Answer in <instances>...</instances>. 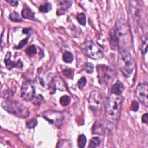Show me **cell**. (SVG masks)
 Wrapping results in <instances>:
<instances>
[{"instance_id":"f1b7e54d","label":"cell","mask_w":148,"mask_h":148,"mask_svg":"<svg viewBox=\"0 0 148 148\" xmlns=\"http://www.w3.org/2000/svg\"><path fill=\"white\" fill-rule=\"evenodd\" d=\"M23 34H28V35H30L33 33V31H31V30L30 29H27V28H25L23 29Z\"/></svg>"},{"instance_id":"484cf974","label":"cell","mask_w":148,"mask_h":148,"mask_svg":"<svg viewBox=\"0 0 148 148\" xmlns=\"http://www.w3.org/2000/svg\"><path fill=\"white\" fill-rule=\"evenodd\" d=\"M86 82H87V80L85 77L81 78L78 82V86L79 88L80 89H82L84 86H85L86 84Z\"/></svg>"},{"instance_id":"44dd1931","label":"cell","mask_w":148,"mask_h":148,"mask_svg":"<svg viewBox=\"0 0 148 148\" xmlns=\"http://www.w3.org/2000/svg\"><path fill=\"white\" fill-rule=\"evenodd\" d=\"M9 19L15 22H22V19L20 17L19 13L16 12H13L11 13L9 15Z\"/></svg>"},{"instance_id":"6da1fadb","label":"cell","mask_w":148,"mask_h":148,"mask_svg":"<svg viewBox=\"0 0 148 148\" xmlns=\"http://www.w3.org/2000/svg\"><path fill=\"white\" fill-rule=\"evenodd\" d=\"M115 30L118 39L119 49L129 51L132 43V35L128 23L123 19L118 20Z\"/></svg>"},{"instance_id":"7c38bea8","label":"cell","mask_w":148,"mask_h":148,"mask_svg":"<svg viewBox=\"0 0 148 148\" xmlns=\"http://www.w3.org/2000/svg\"><path fill=\"white\" fill-rule=\"evenodd\" d=\"M110 42L111 48L112 49H116L119 48L118 39L116 34L115 29H112L110 32Z\"/></svg>"},{"instance_id":"9c48e42d","label":"cell","mask_w":148,"mask_h":148,"mask_svg":"<svg viewBox=\"0 0 148 148\" xmlns=\"http://www.w3.org/2000/svg\"><path fill=\"white\" fill-rule=\"evenodd\" d=\"M44 117L54 125H60L64 120V116L61 113L53 111L45 112Z\"/></svg>"},{"instance_id":"3957f363","label":"cell","mask_w":148,"mask_h":148,"mask_svg":"<svg viewBox=\"0 0 148 148\" xmlns=\"http://www.w3.org/2000/svg\"><path fill=\"white\" fill-rule=\"evenodd\" d=\"M118 67L124 76H131L134 69V61L129 50L119 49L118 56Z\"/></svg>"},{"instance_id":"5b68a950","label":"cell","mask_w":148,"mask_h":148,"mask_svg":"<svg viewBox=\"0 0 148 148\" xmlns=\"http://www.w3.org/2000/svg\"><path fill=\"white\" fill-rule=\"evenodd\" d=\"M98 76L101 84L108 86L112 83L116 76V72L108 66H98L97 68Z\"/></svg>"},{"instance_id":"e0dca14e","label":"cell","mask_w":148,"mask_h":148,"mask_svg":"<svg viewBox=\"0 0 148 148\" xmlns=\"http://www.w3.org/2000/svg\"><path fill=\"white\" fill-rule=\"evenodd\" d=\"M62 58L64 62L67 63H70L74 60V56L70 52H66L62 56Z\"/></svg>"},{"instance_id":"277c9868","label":"cell","mask_w":148,"mask_h":148,"mask_svg":"<svg viewBox=\"0 0 148 148\" xmlns=\"http://www.w3.org/2000/svg\"><path fill=\"white\" fill-rule=\"evenodd\" d=\"M1 105L2 107L8 112L11 113L17 117L26 118L30 115L29 110L25 105L19 102L6 100L2 102Z\"/></svg>"},{"instance_id":"4fadbf2b","label":"cell","mask_w":148,"mask_h":148,"mask_svg":"<svg viewBox=\"0 0 148 148\" xmlns=\"http://www.w3.org/2000/svg\"><path fill=\"white\" fill-rule=\"evenodd\" d=\"M124 90L123 84L119 80H117L115 84H114L111 89V93L115 95L120 96Z\"/></svg>"},{"instance_id":"ba28073f","label":"cell","mask_w":148,"mask_h":148,"mask_svg":"<svg viewBox=\"0 0 148 148\" xmlns=\"http://www.w3.org/2000/svg\"><path fill=\"white\" fill-rule=\"evenodd\" d=\"M135 94L139 101L146 107L148 106V86L147 83H141L137 86Z\"/></svg>"},{"instance_id":"f546056e","label":"cell","mask_w":148,"mask_h":148,"mask_svg":"<svg viewBox=\"0 0 148 148\" xmlns=\"http://www.w3.org/2000/svg\"><path fill=\"white\" fill-rule=\"evenodd\" d=\"M6 1L9 4H10L12 6H17L18 4V2L17 1H13V0H9V1L7 0Z\"/></svg>"},{"instance_id":"4dcf8cb0","label":"cell","mask_w":148,"mask_h":148,"mask_svg":"<svg viewBox=\"0 0 148 148\" xmlns=\"http://www.w3.org/2000/svg\"><path fill=\"white\" fill-rule=\"evenodd\" d=\"M147 113H145L144 114L142 117V122L144 123H146L147 124V121H148V119H147Z\"/></svg>"},{"instance_id":"ac0fdd59","label":"cell","mask_w":148,"mask_h":148,"mask_svg":"<svg viewBox=\"0 0 148 148\" xmlns=\"http://www.w3.org/2000/svg\"><path fill=\"white\" fill-rule=\"evenodd\" d=\"M100 143H101V140H100V139L98 137H93L90 140L89 147L90 148L97 147V146H98L100 145Z\"/></svg>"},{"instance_id":"52a82bcc","label":"cell","mask_w":148,"mask_h":148,"mask_svg":"<svg viewBox=\"0 0 148 148\" xmlns=\"http://www.w3.org/2000/svg\"><path fill=\"white\" fill-rule=\"evenodd\" d=\"M35 94V89L34 84L31 81L23 83L21 88V97L26 101L32 100Z\"/></svg>"},{"instance_id":"603a6c76","label":"cell","mask_w":148,"mask_h":148,"mask_svg":"<svg viewBox=\"0 0 148 148\" xmlns=\"http://www.w3.org/2000/svg\"><path fill=\"white\" fill-rule=\"evenodd\" d=\"M38 124V121L35 119H32L27 122V127L29 129H33Z\"/></svg>"},{"instance_id":"d6986e66","label":"cell","mask_w":148,"mask_h":148,"mask_svg":"<svg viewBox=\"0 0 148 148\" xmlns=\"http://www.w3.org/2000/svg\"><path fill=\"white\" fill-rule=\"evenodd\" d=\"M76 19L78 22L83 26H84L86 23V16L83 13H79L76 16Z\"/></svg>"},{"instance_id":"9a60e30c","label":"cell","mask_w":148,"mask_h":148,"mask_svg":"<svg viewBox=\"0 0 148 148\" xmlns=\"http://www.w3.org/2000/svg\"><path fill=\"white\" fill-rule=\"evenodd\" d=\"M53 83L54 86V89L56 90L57 89L61 90H65V86H64V83L62 82V80L61 79V78L56 77L54 80Z\"/></svg>"},{"instance_id":"7402d4cb","label":"cell","mask_w":148,"mask_h":148,"mask_svg":"<svg viewBox=\"0 0 148 148\" xmlns=\"http://www.w3.org/2000/svg\"><path fill=\"white\" fill-rule=\"evenodd\" d=\"M87 142L86 137L84 135H79L78 138V146L80 148H83L86 145Z\"/></svg>"},{"instance_id":"8992f818","label":"cell","mask_w":148,"mask_h":148,"mask_svg":"<svg viewBox=\"0 0 148 148\" xmlns=\"http://www.w3.org/2000/svg\"><path fill=\"white\" fill-rule=\"evenodd\" d=\"M82 52L86 56L96 60H100L104 57L101 48L92 41L87 42L83 45Z\"/></svg>"},{"instance_id":"5bb4252c","label":"cell","mask_w":148,"mask_h":148,"mask_svg":"<svg viewBox=\"0 0 148 148\" xmlns=\"http://www.w3.org/2000/svg\"><path fill=\"white\" fill-rule=\"evenodd\" d=\"M22 16L26 19H29L31 20H35V15L34 13L26 5H25L22 12Z\"/></svg>"},{"instance_id":"cb8c5ba5","label":"cell","mask_w":148,"mask_h":148,"mask_svg":"<svg viewBox=\"0 0 148 148\" xmlns=\"http://www.w3.org/2000/svg\"><path fill=\"white\" fill-rule=\"evenodd\" d=\"M26 52L27 54L30 56L34 55L37 53V48L34 45H31L29 47H28V48L26 50Z\"/></svg>"},{"instance_id":"2e32d148","label":"cell","mask_w":148,"mask_h":148,"mask_svg":"<svg viewBox=\"0 0 148 148\" xmlns=\"http://www.w3.org/2000/svg\"><path fill=\"white\" fill-rule=\"evenodd\" d=\"M52 8V4L49 3H46L43 5H41L39 8V10L40 12L42 13H47L49 12L50 11H51Z\"/></svg>"},{"instance_id":"83f0119b","label":"cell","mask_w":148,"mask_h":148,"mask_svg":"<svg viewBox=\"0 0 148 148\" xmlns=\"http://www.w3.org/2000/svg\"><path fill=\"white\" fill-rule=\"evenodd\" d=\"M131 109L133 111L137 112L139 109V104L137 101H133L131 104Z\"/></svg>"},{"instance_id":"30bf717a","label":"cell","mask_w":148,"mask_h":148,"mask_svg":"<svg viewBox=\"0 0 148 148\" xmlns=\"http://www.w3.org/2000/svg\"><path fill=\"white\" fill-rule=\"evenodd\" d=\"M101 101V97L100 93L96 91L92 92L89 98V102L90 108L93 111H96Z\"/></svg>"},{"instance_id":"4316f807","label":"cell","mask_w":148,"mask_h":148,"mask_svg":"<svg viewBox=\"0 0 148 148\" xmlns=\"http://www.w3.org/2000/svg\"><path fill=\"white\" fill-rule=\"evenodd\" d=\"M29 38L28 37V38L25 39L24 40H22L21 42H20V43L19 44V45H18L17 46H16L15 47V48H16V49H21V48H22L25 45H26L27 44V42H28V40H29Z\"/></svg>"},{"instance_id":"7a4b0ae2","label":"cell","mask_w":148,"mask_h":148,"mask_svg":"<svg viewBox=\"0 0 148 148\" xmlns=\"http://www.w3.org/2000/svg\"><path fill=\"white\" fill-rule=\"evenodd\" d=\"M122 105L121 95H115L111 93L107 101L105 113L108 120L112 123L117 121L120 117Z\"/></svg>"},{"instance_id":"d4e9b609","label":"cell","mask_w":148,"mask_h":148,"mask_svg":"<svg viewBox=\"0 0 148 148\" xmlns=\"http://www.w3.org/2000/svg\"><path fill=\"white\" fill-rule=\"evenodd\" d=\"M84 70H85L88 73H92L93 72V70H94V66L90 62H87L84 64Z\"/></svg>"},{"instance_id":"ffe728a7","label":"cell","mask_w":148,"mask_h":148,"mask_svg":"<svg viewBox=\"0 0 148 148\" xmlns=\"http://www.w3.org/2000/svg\"><path fill=\"white\" fill-rule=\"evenodd\" d=\"M71 97L65 95L62 96L60 99V104L62 105V106H67V105H69L71 102Z\"/></svg>"},{"instance_id":"8fae6325","label":"cell","mask_w":148,"mask_h":148,"mask_svg":"<svg viewBox=\"0 0 148 148\" xmlns=\"http://www.w3.org/2000/svg\"><path fill=\"white\" fill-rule=\"evenodd\" d=\"M11 52H8L6 54L5 58V63L6 64V67L8 70H12L13 68L17 67V68H22V63L20 61L17 62H14L11 61Z\"/></svg>"}]
</instances>
